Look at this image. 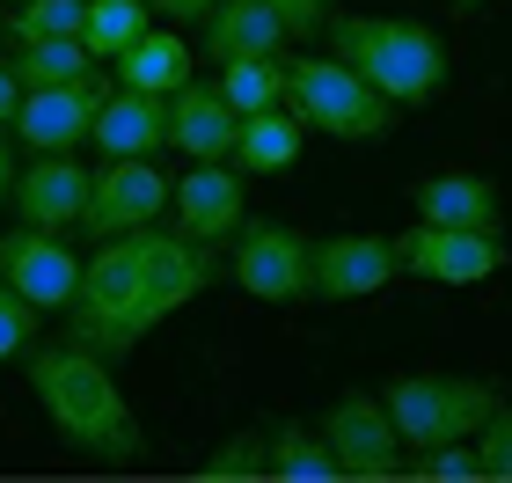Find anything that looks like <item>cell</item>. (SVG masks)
Instances as JSON below:
<instances>
[{"label":"cell","mask_w":512,"mask_h":483,"mask_svg":"<svg viewBox=\"0 0 512 483\" xmlns=\"http://www.w3.org/2000/svg\"><path fill=\"white\" fill-rule=\"evenodd\" d=\"M220 279L213 242L183 235V227H125L96 249V264H81V293L66 308L74 344H88L96 359H132L139 337L161 330L176 308H191L205 286Z\"/></svg>","instance_id":"6da1fadb"},{"label":"cell","mask_w":512,"mask_h":483,"mask_svg":"<svg viewBox=\"0 0 512 483\" xmlns=\"http://www.w3.org/2000/svg\"><path fill=\"white\" fill-rule=\"evenodd\" d=\"M22 366H30V396L44 403L52 432L74 454H88V462H139L147 454V432H139L110 359L66 337V344H30Z\"/></svg>","instance_id":"7a4b0ae2"},{"label":"cell","mask_w":512,"mask_h":483,"mask_svg":"<svg viewBox=\"0 0 512 483\" xmlns=\"http://www.w3.org/2000/svg\"><path fill=\"white\" fill-rule=\"evenodd\" d=\"M330 52L374 81L395 110L432 103L439 81H447V44L403 15H330Z\"/></svg>","instance_id":"3957f363"},{"label":"cell","mask_w":512,"mask_h":483,"mask_svg":"<svg viewBox=\"0 0 512 483\" xmlns=\"http://www.w3.org/2000/svg\"><path fill=\"white\" fill-rule=\"evenodd\" d=\"M286 110L330 140H381L395 132V103L366 74H352L337 52L330 59H286Z\"/></svg>","instance_id":"277c9868"},{"label":"cell","mask_w":512,"mask_h":483,"mask_svg":"<svg viewBox=\"0 0 512 483\" xmlns=\"http://www.w3.org/2000/svg\"><path fill=\"white\" fill-rule=\"evenodd\" d=\"M395 432H403V447H447V440H476L483 418L505 403L491 381H469V374H403L381 388Z\"/></svg>","instance_id":"5b68a950"},{"label":"cell","mask_w":512,"mask_h":483,"mask_svg":"<svg viewBox=\"0 0 512 483\" xmlns=\"http://www.w3.org/2000/svg\"><path fill=\"white\" fill-rule=\"evenodd\" d=\"M235 279L242 293H256V301L286 308V301H308L315 293V242L300 235V227L286 220H242V242H235Z\"/></svg>","instance_id":"8992f818"},{"label":"cell","mask_w":512,"mask_h":483,"mask_svg":"<svg viewBox=\"0 0 512 483\" xmlns=\"http://www.w3.org/2000/svg\"><path fill=\"white\" fill-rule=\"evenodd\" d=\"M322 440H330L337 469L359 476V483H381V476H403V432H395L388 403L366 396V388H344L322 418Z\"/></svg>","instance_id":"52a82bcc"},{"label":"cell","mask_w":512,"mask_h":483,"mask_svg":"<svg viewBox=\"0 0 512 483\" xmlns=\"http://www.w3.org/2000/svg\"><path fill=\"white\" fill-rule=\"evenodd\" d=\"M169 191H176V183L154 169V154H110L103 169H96V183H88L81 235L110 242V235H125V227H147V220H161Z\"/></svg>","instance_id":"ba28073f"},{"label":"cell","mask_w":512,"mask_h":483,"mask_svg":"<svg viewBox=\"0 0 512 483\" xmlns=\"http://www.w3.org/2000/svg\"><path fill=\"white\" fill-rule=\"evenodd\" d=\"M395 271H410V279H425V286H476V279H491V271H505V242L483 235V227L417 220L410 235L395 242Z\"/></svg>","instance_id":"9c48e42d"},{"label":"cell","mask_w":512,"mask_h":483,"mask_svg":"<svg viewBox=\"0 0 512 483\" xmlns=\"http://www.w3.org/2000/svg\"><path fill=\"white\" fill-rule=\"evenodd\" d=\"M103 103H110V88H103L96 66H88L81 81H59V88H22L15 132H22V147H30V154H74V147L88 140V132H96Z\"/></svg>","instance_id":"30bf717a"},{"label":"cell","mask_w":512,"mask_h":483,"mask_svg":"<svg viewBox=\"0 0 512 483\" xmlns=\"http://www.w3.org/2000/svg\"><path fill=\"white\" fill-rule=\"evenodd\" d=\"M0 279H8L22 301H37V308H74L81 264H74V249H66L59 235L15 227V235H0Z\"/></svg>","instance_id":"8fae6325"},{"label":"cell","mask_w":512,"mask_h":483,"mask_svg":"<svg viewBox=\"0 0 512 483\" xmlns=\"http://www.w3.org/2000/svg\"><path fill=\"white\" fill-rule=\"evenodd\" d=\"M88 183H96V169H81L74 154H37L30 169L15 176V213L22 227H44V235H66V227H81L88 213Z\"/></svg>","instance_id":"7c38bea8"},{"label":"cell","mask_w":512,"mask_h":483,"mask_svg":"<svg viewBox=\"0 0 512 483\" xmlns=\"http://www.w3.org/2000/svg\"><path fill=\"white\" fill-rule=\"evenodd\" d=\"M235 132H242V110L220 96V81H183L169 96V147H183L191 161H235Z\"/></svg>","instance_id":"4fadbf2b"},{"label":"cell","mask_w":512,"mask_h":483,"mask_svg":"<svg viewBox=\"0 0 512 483\" xmlns=\"http://www.w3.org/2000/svg\"><path fill=\"white\" fill-rule=\"evenodd\" d=\"M169 205H176V227H183V235H198V242H220V235H235V227L249 220L242 176L220 169V161H198V169H183V183L169 191Z\"/></svg>","instance_id":"5bb4252c"},{"label":"cell","mask_w":512,"mask_h":483,"mask_svg":"<svg viewBox=\"0 0 512 483\" xmlns=\"http://www.w3.org/2000/svg\"><path fill=\"white\" fill-rule=\"evenodd\" d=\"M388 279H395V242H381V235L315 242V301H366Z\"/></svg>","instance_id":"9a60e30c"},{"label":"cell","mask_w":512,"mask_h":483,"mask_svg":"<svg viewBox=\"0 0 512 483\" xmlns=\"http://www.w3.org/2000/svg\"><path fill=\"white\" fill-rule=\"evenodd\" d=\"M286 22H278L271 0H220L213 15H205V59H278L286 52Z\"/></svg>","instance_id":"2e32d148"},{"label":"cell","mask_w":512,"mask_h":483,"mask_svg":"<svg viewBox=\"0 0 512 483\" xmlns=\"http://www.w3.org/2000/svg\"><path fill=\"white\" fill-rule=\"evenodd\" d=\"M88 140L110 154H161L169 147V96H147V88H118V96L103 103V118Z\"/></svg>","instance_id":"e0dca14e"},{"label":"cell","mask_w":512,"mask_h":483,"mask_svg":"<svg viewBox=\"0 0 512 483\" xmlns=\"http://www.w3.org/2000/svg\"><path fill=\"white\" fill-rule=\"evenodd\" d=\"M410 198H417V220H432V227H483V235H498V191H491V176L447 169V176H425Z\"/></svg>","instance_id":"ac0fdd59"},{"label":"cell","mask_w":512,"mask_h":483,"mask_svg":"<svg viewBox=\"0 0 512 483\" xmlns=\"http://www.w3.org/2000/svg\"><path fill=\"white\" fill-rule=\"evenodd\" d=\"M118 74H125V88H147V96H176V88L198 74V52H191L183 37H169V30H139L125 52H118Z\"/></svg>","instance_id":"d6986e66"},{"label":"cell","mask_w":512,"mask_h":483,"mask_svg":"<svg viewBox=\"0 0 512 483\" xmlns=\"http://www.w3.org/2000/svg\"><path fill=\"white\" fill-rule=\"evenodd\" d=\"M300 125L286 103H271V110H249L242 118V132H235V161L242 169H256V176H286L293 161H300Z\"/></svg>","instance_id":"ffe728a7"},{"label":"cell","mask_w":512,"mask_h":483,"mask_svg":"<svg viewBox=\"0 0 512 483\" xmlns=\"http://www.w3.org/2000/svg\"><path fill=\"white\" fill-rule=\"evenodd\" d=\"M271 476H286V483H337V454L330 440H322L315 425H300V418H278L271 425Z\"/></svg>","instance_id":"44dd1931"},{"label":"cell","mask_w":512,"mask_h":483,"mask_svg":"<svg viewBox=\"0 0 512 483\" xmlns=\"http://www.w3.org/2000/svg\"><path fill=\"white\" fill-rule=\"evenodd\" d=\"M88 66H96V52H88L81 37H30L22 59H15V74H22V88H59V81H81Z\"/></svg>","instance_id":"7402d4cb"},{"label":"cell","mask_w":512,"mask_h":483,"mask_svg":"<svg viewBox=\"0 0 512 483\" xmlns=\"http://www.w3.org/2000/svg\"><path fill=\"white\" fill-rule=\"evenodd\" d=\"M220 96L242 110H271V103H286V59H227L220 66Z\"/></svg>","instance_id":"603a6c76"},{"label":"cell","mask_w":512,"mask_h":483,"mask_svg":"<svg viewBox=\"0 0 512 483\" xmlns=\"http://www.w3.org/2000/svg\"><path fill=\"white\" fill-rule=\"evenodd\" d=\"M147 30V0H88V22H81V44L96 59H118L125 44Z\"/></svg>","instance_id":"cb8c5ba5"},{"label":"cell","mask_w":512,"mask_h":483,"mask_svg":"<svg viewBox=\"0 0 512 483\" xmlns=\"http://www.w3.org/2000/svg\"><path fill=\"white\" fill-rule=\"evenodd\" d=\"M8 37L30 44V37H81L88 22V0H8Z\"/></svg>","instance_id":"d4e9b609"},{"label":"cell","mask_w":512,"mask_h":483,"mask_svg":"<svg viewBox=\"0 0 512 483\" xmlns=\"http://www.w3.org/2000/svg\"><path fill=\"white\" fill-rule=\"evenodd\" d=\"M205 476L213 483H242V476H271V432H235V440L213 447V462H205Z\"/></svg>","instance_id":"484cf974"},{"label":"cell","mask_w":512,"mask_h":483,"mask_svg":"<svg viewBox=\"0 0 512 483\" xmlns=\"http://www.w3.org/2000/svg\"><path fill=\"white\" fill-rule=\"evenodd\" d=\"M403 469L425 483H483V454L469 440H447V447H425V462H403Z\"/></svg>","instance_id":"4316f807"},{"label":"cell","mask_w":512,"mask_h":483,"mask_svg":"<svg viewBox=\"0 0 512 483\" xmlns=\"http://www.w3.org/2000/svg\"><path fill=\"white\" fill-rule=\"evenodd\" d=\"M37 315H44L37 301H22V293L0 279V359H22L37 344Z\"/></svg>","instance_id":"83f0119b"},{"label":"cell","mask_w":512,"mask_h":483,"mask_svg":"<svg viewBox=\"0 0 512 483\" xmlns=\"http://www.w3.org/2000/svg\"><path fill=\"white\" fill-rule=\"evenodd\" d=\"M476 440H483V447H476V454H483V483H491V476L512 483V403H498L491 418H483Z\"/></svg>","instance_id":"f1b7e54d"},{"label":"cell","mask_w":512,"mask_h":483,"mask_svg":"<svg viewBox=\"0 0 512 483\" xmlns=\"http://www.w3.org/2000/svg\"><path fill=\"white\" fill-rule=\"evenodd\" d=\"M278 8V22H286V37H300L308 44L315 30H330V0H271Z\"/></svg>","instance_id":"f546056e"},{"label":"cell","mask_w":512,"mask_h":483,"mask_svg":"<svg viewBox=\"0 0 512 483\" xmlns=\"http://www.w3.org/2000/svg\"><path fill=\"white\" fill-rule=\"evenodd\" d=\"M15 110H22V74H15V66H0V132L15 125Z\"/></svg>","instance_id":"4dcf8cb0"},{"label":"cell","mask_w":512,"mask_h":483,"mask_svg":"<svg viewBox=\"0 0 512 483\" xmlns=\"http://www.w3.org/2000/svg\"><path fill=\"white\" fill-rule=\"evenodd\" d=\"M154 8H161V15H176V22H205V15L220 8V0H154Z\"/></svg>","instance_id":"1f68e13d"},{"label":"cell","mask_w":512,"mask_h":483,"mask_svg":"<svg viewBox=\"0 0 512 483\" xmlns=\"http://www.w3.org/2000/svg\"><path fill=\"white\" fill-rule=\"evenodd\" d=\"M8 191H15V147L0 140V205H8Z\"/></svg>","instance_id":"d6a6232c"},{"label":"cell","mask_w":512,"mask_h":483,"mask_svg":"<svg viewBox=\"0 0 512 483\" xmlns=\"http://www.w3.org/2000/svg\"><path fill=\"white\" fill-rule=\"evenodd\" d=\"M454 8H461V15H476V8H483V0H454Z\"/></svg>","instance_id":"836d02e7"}]
</instances>
